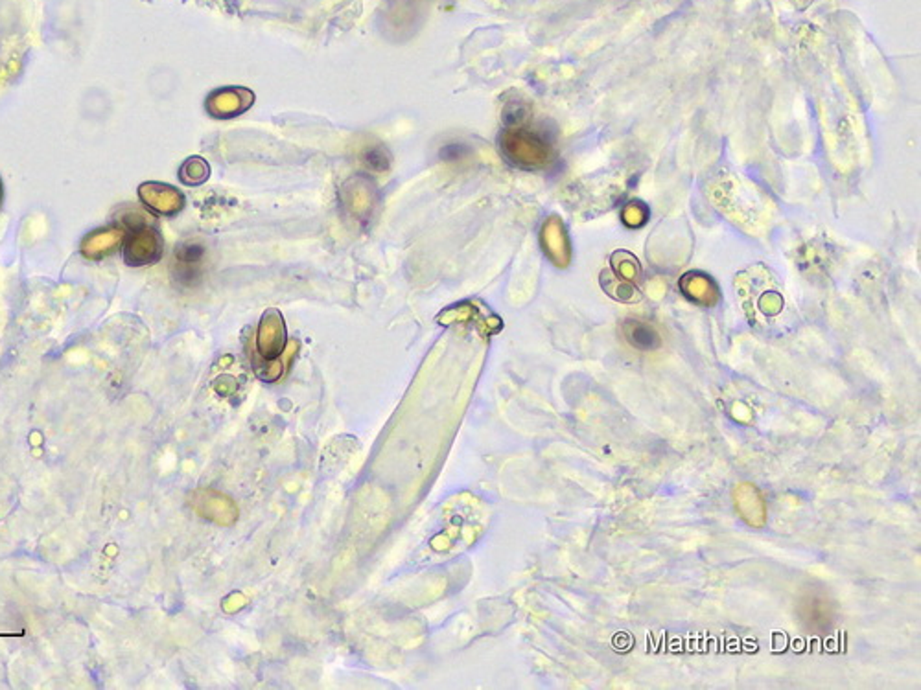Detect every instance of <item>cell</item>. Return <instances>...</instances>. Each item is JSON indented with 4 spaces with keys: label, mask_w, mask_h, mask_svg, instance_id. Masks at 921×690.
I'll use <instances>...</instances> for the list:
<instances>
[{
    "label": "cell",
    "mask_w": 921,
    "mask_h": 690,
    "mask_svg": "<svg viewBox=\"0 0 921 690\" xmlns=\"http://www.w3.org/2000/svg\"><path fill=\"white\" fill-rule=\"evenodd\" d=\"M505 157L525 170L547 168L555 160V146L542 128L529 123V114L524 107L514 105L513 112L505 111V130L500 137Z\"/></svg>",
    "instance_id": "1"
},
{
    "label": "cell",
    "mask_w": 921,
    "mask_h": 690,
    "mask_svg": "<svg viewBox=\"0 0 921 690\" xmlns=\"http://www.w3.org/2000/svg\"><path fill=\"white\" fill-rule=\"evenodd\" d=\"M122 228L126 230L124 243H122V257L132 267L153 266L161 260L164 243L157 227L148 221V216L141 210H128L120 218Z\"/></svg>",
    "instance_id": "2"
},
{
    "label": "cell",
    "mask_w": 921,
    "mask_h": 690,
    "mask_svg": "<svg viewBox=\"0 0 921 690\" xmlns=\"http://www.w3.org/2000/svg\"><path fill=\"white\" fill-rule=\"evenodd\" d=\"M207 269V247L200 239L181 241L173 250L171 277L181 287H196Z\"/></svg>",
    "instance_id": "3"
},
{
    "label": "cell",
    "mask_w": 921,
    "mask_h": 690,
    "mask_svg": "<svg viewBox=\"0 0 921 690\" xmlns=\"http://www.w3.org/2000/svg\"><path fill=\"white\" fill-rule=\"evenodd\" d=\"M191 507L200 518L221 527L232 525L238 518V509L232 503V499L212 488L196 490L191 495Z\"/></svg>",
    "instance_id": "4"
},
{
    "label": "cell",
    "mask_w": 921,
    "mask_h": 690,
    "mask_svg": "<svg viewBox=\"0 0 921 690\" xmlns=\"http://www.w3.org/2000/svg\"><path fill=\"white\" fill-rule=\"evenodd\" d=\"M139 199L157 216H175L184 207V198L177 188L162 182H144L139 186Z\"/></svg>",
    "instance_id": "5"
},
{
    "label": "cell",
    "mask_w": 921,
    "mask_h": 690,
    "mask_svg": "<svg viewBox=\"0 0 921 690\" xmlns=\"http://www.w3.org/2000/svg\"><path fill=\"white\" fill-rule=\"evenodd\" d=\"M126 238V230L122 227H107V228H96L89 232L82 241V255L87 260L100 262L122 247Z\"/></svg>",
    "instance_id": "6"
},
{
    "label": "cell",
    "mask_w": 921,
    "mask_h": 690,
    "mask_svg": "<svg viewBox=\"0 0 921 690\" xmlns=\"http://www.w3.org/2000/svg\"><path fill=\"white\" fill-rule=\"evenodd\" d=\"M284 346H286L284 321L275 309H271L260 321L257 335V350L266 361H275L277 357L282 355Z\"/></svg>",
    "instance_id": "7"
},
{
    "label": "cell",
    "mask_w": 921,
    "mask_h": 690,
    "mask_svg": "<svg viewBox=\"0 0 921 690\" xmlns=\"http://www.w3.org/2000/svg\"><path fill=\"white\" fill-rule=\"evenodd\" d=\"M542 243L551 262H555L559 267H566L570 264L572 248L563 221H559L557 218H551L547 223H544Z\"/></svg>",
    "instance_id": "8"
},
{
    "label": "cell",
    "mask_w": 921,
    "mask_h": 690,
    "mask_svg": "<svg viewBox=\"0 0 921 690\" xmlns=\"http://www.w3.org/2000/svg\"><path fill=\"white\" fill-rule=\"evenodd\" d=\"M253 103V92L245 89H221L211 94L207 102V109L212 116L230 118L241 114Z\"/></svg>",
    "instance_id": "9"
},
{
    "label": "cell",
    "mask_w": 921,
    "mask_h": 690,
    "mask_svg": "<svg viewBox=\"0 0 921 690\" xmlns=\"http://www.w3.org/2000/svg\"><path fill=\"white\" fill-rule=\"evenodd\" d=\"M682 293L695 304L715 306L720 298L717 284L704 273H686L681 280Z\"/></svg>",
    "instance_id": "10"
},
{
    "label": "cell",
    "mask_w": 921,
    "mask_h": 690,
    "mask_svg": "<svg viewBox=\"0 0 921 690\" xmlns=\"http://www.w3.org/2000/svg\"><path fill=\"white\" fill-rule=\"evenodd\" d=\"M623 335L627 343L640 352H654L661 346V337L658 330L652 325L640 319H627L623 323Z\"/></svg>",
    "instance_id": "11"
},
{
    "label": "cell",
    "mask_w": 921,
    "mask_h": 690,
    "mask_svg": "<svg viewBox=\"0 0 921 690\" xmlns=\"http://www.w3.org/2000/svg\"><path fill=\"white\" fill-rule=\"evenodd\" d=\"M770 280H772V275L769 273L767 275V287H763L759 291V295L756 298V304H754V309L761 311V316L765 319L778 317L779 313H781V309H783V306H785L781 293L770 286Z\"/></svg>",
    "instance_id": "12"
},
{
    "label": "cell",
    "mask_w": 921,
    "mask_h": 690,
    "mask_svg": "<svg viewBox=\"0 0 921 690\" xmlns=\"http://www.w3.org/2000/svg\"><path fill=\"white\" fill-rule=\"evenodd\" d=\"M610 271L631 284H634L642 273L636 257L627 253V250H620V253L612 257V269Z\"/></svg>",
    "instance_id": "13"
},
{
    "label": "cell",
    "mask_w": 921,
    "mask_h": 690,
    "mask_svg": "<svg viewBox=\"0 0 921 690\" xmlns=\"http://www.w3.org/2000/svg\"><path fill=\"white\" fill-rule=\"evenodd\" d=\"M179 177L184 184H191V186L201 184L209 177V164L200 157H192L181 166Z\"/></svg>",
    "instance_id": "14"
},
{
    "label": "cell",
    "mask_w": 921,
    "mask_h": 690,
    "mask_svg": "<svg viewBox=\"0 0 921 690\" xmlns=\"http://www.w3.org/2000/svg\"><path fill=\"white\" fill-rule=\"evenodd\" d=\"M361 160H363L367 170H373L377 173L387 171L389 166H391V155H389V151L382 144L367 148L363 151V155H361Z\"/></svg>",
    "instance_id": "15"
},
{
    "label": "cell",
    "mask_w": 921,
    "mask_h": 690,
    "mask_svg": "<svg viewBox=\"0 0 921 690\" xmlns=\"http://www.w3.org/2000/svg\"><path fill=\"white\" fill-rule=\"evenodd\" d=\"M439 157L443 162H463L472 157V146H468L466 142L454 141L441 148Z\"/></svg>",
    "instance_id": "16"
},
{
    "label": "cell",
    "mask_w": 921,
    "mask_h": 690,
    "mask_svg": "<svg viewBox=\"0 0 921 690\" xmlns=\"http://www.w3.org/2000/svg\"><path fill=\"white\" fill-rule=\"evenodd\" d=\"M647 218H649V209L643 203H640V201H631L623 209V214H622L623 223L627 227H631V228H638V227L645 225Z\"/></svg>",
    "instance_id": "17"
},
{
    "label": "cell",
    "mask_w": 921,
    "mask_h": 690,
    "mask_svg": "<svg viewBox=\"0 0 921 690\" xmlns=\"http://www.w3.org/2000/svg\"><path fill=\"white\" fill-rule=\"evenodd\" d=\"M0 203H3V180H0Z\"/></svg>",
    "instance_id": "18"
}]
</instances>
